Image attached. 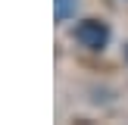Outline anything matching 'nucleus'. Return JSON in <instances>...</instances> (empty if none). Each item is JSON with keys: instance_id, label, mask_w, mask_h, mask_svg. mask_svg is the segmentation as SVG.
<instances>
[{"instance_id": "1", "label": "nucleus", "mask_w": 128, "mask_h": 125, "mask_svg": "<svg viewBox=\"0 0 128 125\" xmlns=\"http://www.w3.org/2000/svg\"><path fill=\"white\" fill-rule=\"evenodd\" d=\"M69 38H72L78 47L91 50V53H103V50L110 47V41H112V28H110V22H103V19L88 16V19H78V22L72 25Z\"/></svg>"}, {"instance_id": "3", "label": "nucleus", "mask_w": 128, "mask_h": 125, "mask_svg": "<svg viewBox=\"0 0 128 125\" xmlns=\"http://www.w3.org/2000/svg\"><path fill=\"white\" fill-rule=\"evenodd\" d=\"M122 56H125V62H128V41L122 44Z\"/></svg>"}, {"instance_id": "2", "label": "nucleus", "mask_w": 128, "mask_h": 125, "mask_svg": "<svg viewBox=\"0 0 128 125\" xmlns=\"http://www.w3.org/2000/svg\"><path fill=\"white\" fill-rule=\"evenodd\" d=\"M78 10H81V0H53V19H56V25L75 19Z\"/></svg>"}]
</instances>
